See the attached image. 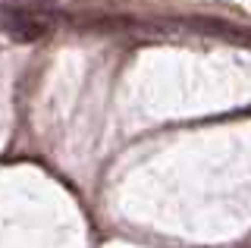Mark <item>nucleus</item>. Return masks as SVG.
Instances as JSON below:
<instances>
[{
	"label": "nucleus",
	"mask_w": 251,
	"mask_h": 248,
	"mask_svg": "<svg viewBox=\"0 0 251 248\" xmlns=\"http://www.w3.org/2000/svg\"><path fill=\"white\" fill-rule=\"evenodd\" d=\"M53 28V22L47 13L41 10H31V6H13L6 3L3 10V32L19 44H35Z\"/></svg>",
	"instance_id": "1"
}]
</instances>
